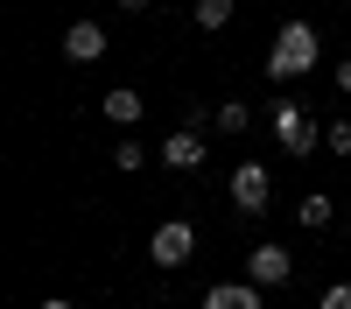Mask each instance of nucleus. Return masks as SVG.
Wrapping results in <instances>:
<instances>
[{"label": "nucleus", "mask_w": 351, "mask_h": 309, "mask_svg": "<svg viewBox=\"0 0 351 309\" xmlns=\"http://www.w3.org/2000/svg\"><path fill=\"white\" fill-rule=\"evenodd\" d=\"M316 56H324L316 28H309V21H281V36H274V49H267V77H274V84H288V77L316 71Z\"/></svg>", "instance_id": "f257e3e1"}, {"label": "nucleus", "mask_w": 351, "mask_h": 309, "mask_svg": "<svg viewBox=\"0 0 351 309\" xmlns=\"http://www.w3.org/2000/svg\"><path fill=\"white\" fill-rule=\"evenodd\" d=\"M190 253H197L190 218H162V225H155V239H148V260H155V267H183Z\"/></svg>", "instance_id": "f03ea898"}, {"label": "nucleus", "mask_w": 351, "mask_h": 309, "mask_svg": "<svg viewBox=\"0 0 351 309\" xmlns=\"http://www.w3.org/2000/svg\"><path fill=\"white\" fill-rule=\"evenodd\" d=\"M232 204H239L246 218H260V211L274 204V183H267V169H260V162H239V169H232Z\"/></svg>", "instance_id": "7ed1b4c3"}, {"label": "nucleus", "mask_w": 351, "mask_h": 309, "mask_svg": "<svg viewBox=\"0 0 351 309\" xmlns=\"http://www.w3.org/2000/svg\"><path fill=\"white\" fill-rule=\"evenodd\" d=\"M274 140H281L288 155H309V148H316V120H309L295 99H281V106H274Z\"/></svg>", "instance_id": "20e7f679"}, {"label": "nucleus", "mask_w": 351, "mask_h": 309, "mask_svg": "<svg viewBox=\"0 0 351 309\" xmlns=\"http://www.w3.org/2000/svg\"><path fill=\"white\" fill-rule=\"evenodd\" d=\"M288 274H295L288 246H274V239H267V246H253V253H246V281H260V288H281Z\"/></svg>", "instance_id": "39448f33"}, {"label": "nucleus", "mask_w": 351, "mask_h": 309, "mask_svg": "<svg viewBox=\"0 0 351 309\" xmlns=\"http://www.w3.org/2000/svg\"><path fill=\"white\" fill-rule=\"evenodd\" d=\"M64 56H71V64H99V56H106V28L99 21H71L64 28Z\"/></svg>", "instance_id": "423d86ee"}, {"label": "nucleus", "mask_w": 351, "mask_h": 309, "mask_svg": "<svg viewBox=\"0 0 351 309\" xmlns=\"http://www.w3.org/2000/svg\"><path fill=\"white\" fill-rule=\"evenodd\" d=\"M204 309H267V288L260 281H225V288L204 295Z\"/></svg>", "instance_id": "0eeeda50"}, {"label": "nucleus", "mask_w": 351, "mask_h": 309, "mask_svg": "<svg viewBox=\"0 0 351 309\" xmlns=\"http://www.w3.org/2000/svg\"><path fill=\"white\" fill-rule=\"evenodd\" d=\"M162 162H169V169H197V162H204V134H197V127H176V134L162 140Z\"/></svg>", "instance_id": "6e6552de"}, {"label": "nucleus", "mask_w": 351, "mask_h": 309, "mask_svg": "<svg viewBox=\"0 0 351 309\" xmlns=\"http://www.w3.org/2000/svg\"><path fill=\"white\" fill-rule=\"evenodd\" d=\"M106 120H112V127H134V120H141V92L112 84V92H106Z\"/></svg>", "instance_id": "1a4fd4ad"}, {"label": "nucleus", "mask_w": 351, "mask_h": 309, "mask_svg": "<svg viewBox=\"0 0 351 309\" xmlns=\"http://www.w3.org/2000/svg\"><path fill=\"white\" fill-rule=\"evenodd\" d=\"M190 14H197V28H204V36H218V28L232 21V0H197Z\"/></svg>", "instance_id": "9d476101"}, {"label": "nucleus", "mask_w": 351, "mask_h": 309, "mask_svg": "<svg viewBox=\"0 0 351 309\" xmlns=\"http://www.w3.org/2000/svg\"><path fill=\"white\" fill-rule=\"evenodd\" d=\"M330 218H337V204H330V197H302V225H309V232H324Z\"/></svg>", "instance_id": "9b49d317"}, {"label": "nucleus", "mask_w": 351, "mask_h": 309, "mask_svg": "<svg viewBox=\"0 0 351 309\" xmlns=\"http://www.w3.org/2000/svg\"><path fill=\"white\" fill-rule=\"evenodd\" d=\"M246 120H253V112H246L239 99H225V106H218V134H246Z\"/></svg>", "instance_id": "f8f14e48"}, {"label": "nucleus", "mask_w": 351, "mask_h": 309, "mask_svg": "<svg viewBox=\"0 0 351 309\" xmlns=\"http://www.w3.org/2000/svg\"><path fill=\"white\" fill-rule=\"evenodd\" d=\"M112 162L134 176V169H148V148H141V140H120V148H112Z\"/></svg>", "instance_id": "ddd939ff"}, {"label": "nucleus", "mask_w": 351, "mask_h": 309, "mask_svg": "<svg viewBox=\"0 0 351 309\" xmlns=\"http://www.w3.org/2000/svg\"><path fill=\"white\" fill-rule=\"evenodd\" d=\"M324 140H330V155H351V120H330Z\"/></svg>", "instance_id": "4468645a"}, {"label": "nucleus", "mask_w": 351, "mask_h": 309, "mask_svg": "<svg viewBox=\"0 0 351 309\" xmlns=\"http://www.w3.org/2000/svg\"><path fill=\"white\" fill-rule=\"evenodd\" d=\"M316 309H351V281H330V288H324V302H316Z\"/></svg>", "instance_id": "2eb2a0df"}, {"label": "nucleus", "mask_w": 351, "mask_h": 309, "mask_svg": "<svg viewBox=\"0 0 351 309\" xmlns=\"http://www.w3.org/2000/svg\"><path fill=\"white\" fill-rule=\"evenodd\" d=\"M337 84H344V92H351V56H344V64H337Z\"/></svg>", "instance_id": "dca6fc26"}, {"label": "nucleus", "mask_w": 351, "mask_h": 309, "mask_svg": "<svg viewBox=\"0 0 351 309\" xmlns=\"http://www.w3.org/2000/svg\"><path fill=\"white\" fill-rule=\"evenodd\" d=\"M43 309H77V302H64V295H43Z\"/></svg>", "instance_id": "f3484780"}, {"label": "nucleus", "mask_w": 351, "mask_h": 309, "mask_svg": "<svg viewBox=\"0 0 351 309\" xmlns=\"http://www.w3.org/2000/svg\"><path fill=\"white\" fill-rule=\"evenodd\" d=\"M120 8H127V14H141V8H148V0H120Z\"/></svg>", "instance_id": "a211bd4d"}]
</instances>
